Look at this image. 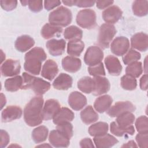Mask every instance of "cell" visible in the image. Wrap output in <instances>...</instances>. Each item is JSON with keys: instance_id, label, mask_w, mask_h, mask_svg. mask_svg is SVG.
<instances>
[{"instance_id": "6da1fadb", "label": "cell", "mask_w": 148, "mask_h": 148, "mask_svg": "<svg viewBox=\"0 0 148 148\" xmlns=\"http://www.w3.org/2000/svg\"><path fill=\"white\" fill-rule=\"evenodd\" d=\"M43 102L42 97H35L26 105L24 109V119L29 126H36L42 123Z\"/></svg>"}, {"instance_id": "7a4b0ae2", "label": "cell", "mask_w": 148, "mask_h": 148, "mask_svg": "<svg viewBox=\"0 0 148 148\" xmlns=\"http://www.w3.org/2000/svg\"><path fill=\"white\" fill-rule=\"evenodd\" d=\"M46 58V54L42 48L36 47L32 49L25 55L24 69L31 74L39 75L41 71L42 62Z\"/></svg>"}, {"instance_id": "3957f363", "label": "cell", "mask_w": 148, "mask_h": 148, "mask_svg": "<svg viewBox=\"0 0 148 148\" xmlns=\"http://www.w3.org/2000/svg\"><path fill=\"white\" fill-rule=\"evenodd\" d=\"M23 83L21 89H31L38 95H42L50 88V84L40 78L36 77L28 73L24 72L22 75Z\"/></svg>"}, {"instance_id": "277c9868", "label": "cell", "mask_w": 148, "mask_h": 148, "mask_svg": "<svg viewBox=\"0 0 148 148\" xmlns=\"http://www.w3.org/2000/svg\"><path fill=\"white\" fill-rule=\"evenodd\" d=\"M72 14L71 11L62 6L52 11L49 16V21L50 24L58 27H66L72 21Z\"/></svg>"}, {"instance_id": "5b68a950", "label": "cell", "mask_w": 148, "mask_h": 148, "mask_svg": "<svg viewBox=\"0 0 148 148\" xmlns=\"http://www.w3.org/2000/svg\"><path fill=\"white\" fill-rule=\"evenodd\" d=\"M116 34L114 26L110 24H103L99 28L98 37L99 45L103 49L108 48Z\"/></svg>"}, {"instance_id": "8992f818", "label": "cell", "mask_w": 148, "mask_h": 148, "mask_svg": "<svg viewBox=\"0 0 148 148\" xmlns=\"http://www.w3.org/2000/svg\"><path fill=\"white\" fill-rule=\"evenodd\" d=\"M76 23L83 28H93L96 25L95 12L90 9L80 10L76 16Z\"/></svg>"}, {"instance_id": "52a82bcc", "label": "cell", "mask_w": 148, "mask_h": 148, "mask_svg": "<svg viewBox=\"0 0 148 148\" xmlns=\"http://www.w3.org/2000/svg\"><path fill=\"white\" fill-rule=\"evenodd\" d=\"M103 58V53L102 49L97 46L89 47L84 54V62L90 66L95 65L100 62Z\"/></svg>"}, {"instance_id": "ba28073f", "label": "cell", "mask_w": 148, "mask_h": 148, "mask_svg": "<svg viewBox=\"0 0 148 148\" xmlns=\"http://www.w3.org/2000/svg\"><path fill=\"white\" fill-rule=\"evenodd\" d=\"M135 106L130 101H121L116 102L114 105L110 108L107 114L112 117H117L125 112H134Z\"/></svg>"}, {"instance_id": "9c48e42d", "label": "cell", "mask_w": 148, "mask_h": 148, "mask_svg": "<svg viewBox=\"0 0 148 148\" xmlns=\"http://www.w3.org/2000/svg\"><path fill=\"white\" fill-rule=\"evenodd\" d=\"M20 61L16 60L8 59L4 61L1 66V73L2 76L8 77L18 75L20 72Z\"/></svg>"}, {"instance_id": "30bf717a", "label": "cell", "mask_w": 148, "mask_h": 148, "mask_svg": "<svg viewBox=\"0 0 148 148\" xmlns=\"http://www.w3.org/2000/svg\"><path fill=\"white\" fill-rule=\"evenodd\" d=\"M129 47V40L125 36H118L116 38L110 45L112 52L118 56L124 55L128 50Z\"/></svg>"}, {"instance_id": "8fae6325", "label": "cell", "mask_w": 148, "mask_h": 148, "mask_svg": "<svg viewBox=\"0 0 148 148\" xmlns=\"http://www.w3.org/2000/svg\"><path fill=\"white\" fill-rule=\"evenodd\" d=\"M60 109L61 105L58 101L54 99L47 100L43 109V120H49L53 119Z\"/></svg>"}, {"instance_id": "7c38bea8", "label": "cell", "mask_w": 148, "mask_h": 148, "mask_svg": "<svg viewBox=\"0 0 148 148\" xmlns=\"http://www.w3.org/2000/svg\"><path fill=\"white\" fill-rule=\"evenodd\" d=\"M123 12L117 6L113 5L106 9L102 13L103 20L108 24H114L117 22L122 17Z\"/></svg>"}, {"instance_id": "4fadbf2b", "label": "cell", "mask_w": 148, "mask_h": 148, "mask_svg": "<svg viewBox=\"0 0 148 148\" xmlns=\"http://www.w3.org/2000/svg\"><path fill=\"white\" fill-rule=\"evenodd\" d=\"M22 109L18 106H9L3 110L1 114L2 121L10 122L20 119L22 116Z\"/></svg>"}, {"instance_id": "5bb4252c", "label": "cell", "mask_w": 148, "mask_h": 148, "mask_svg": "<svg viewBox=\"0 0 148 148\" xmlns=\"http://www.w3.org/2000/svg\"><path fill=\"white\" fill-rule=\"evenodd\" d=\"M94 87L92 93L94 95H100L107 92L110 89V83L108 79L102 76H96L93 78Z\"/></svg>"}, {"instance_id": "9a60e30c", "label": "cell", "mask_w": 148, "mask_h": 148, "mask_svg": "<svg viewBox=\"0 0 148 148\" xmlns=\"http://www.w3.org/2000/svg\"><path fill=\"white\" fill-rule=\"evenodd\" d=\"M68 103L73 110H80L86 105L87 99L82 93L78 91H73L69 95Z\"/></svg>"}, {"instance_id": "2e32d148", "label": "cell", "mask_w": 148, "mask_h": 148, "mask_svg": "<svg viewBox=\"0 0 148 148\" xmlns=\"http://www.w3.org/2000/svg\"><path fill=\"white\" fill-rule=\"evenodd\" d=\"M66 42L61 39H51L47 42L46 46L49 53L53 56H58L62 54L65 51Z\"/></svg>"}, {"instance_id": "e0dca14e", "label": "cell", "mask_w": 148, "mask_h": 148, "mask_svg": "<svg viewBox=\"0 0 148 148\" xmlns=\"http://www.w3.org/2000/svg\"><path fill=\"white\" fill-rule=\"evenodd\" d=\"M131 43L133 48L145 51L148 48V36L143 32L136 33L131 37Z\"/></svg>"}, {"instance_id": "ac0fdd59", "label": "cell", "mask_w": 148, "mask_h": 148, "mask_svg": "<svg viewBox=\"0 0 148 148\" xmlns=\"http://www.w3.org/2000/svg\"><path fill=\"white\" fill-rule=\"evenodd\" d=\"M105 64L108 72L114 76L119 75L122 71V66L119 60L114 56L109 55L105 59Z\"/></svg>"}, {"instance_id": "d6986e66", "label": "cell", "mask_w": 148, "mask_h": 148, "mask_svg": "<svg viewBox=\"0 0 148 148\" xmlns=\"http://www.w3.org/2000/svg\"><path fill=\"white\" fill-rule=\"evenodd\" d=\"M69 140L57 130L50 132L49 140L51 145L56 147H66L69 145Z\"/></svg>"}, {"instance_id": "ffe728a7", "label": "cell", "mask_w": 148, "mask_h": 148, "mask_svg": "<svg viewBox=\"0 0 148 148\" xmlns=\"http://www.w3.org/2000/svg\"><path fill=\"white\" fill-rule=\"evenodd\" d=\"M58 72V68L57 63L52 60H48L42 66L41 75L49 80H52Z\"/></svg>"}, {"instance_id": "44dd1931", "label": "cell", "mask_w": 148, "mask_h": 148, "mask_svg": "<svg viewBox=\"0 0 148 148\" xmlns=\"http://www.w3.org/2000/svg\"><path fill=\"white\" fill-rule=\"evenodd\" d=\"M72 82L73 80L71 76L61 73L54 80L53 86L59 90H66L72 87Z\"/></svg>"}, {"instance_id": "7402d4cb", "label": "cell", "mask_w": 148, "mask_h": 148, "mask_svg": "<svg viewBox=\"0 0 148 148\" xmlns=\"http://www.w3.org/2000/svg\"><path fill=\"white\" fill-rule=\"evenodd\" d=\"M93 140L95 146L98 148L110 147L119 142L118 140L114 136L108 134L95 136Z\"/></svg>"}, {"instance_id": "603a6c76", "label": "cell", "mask_w": 148, "mask_h": 148, "mask_svg": "<svg viewBox=\"0 0 148 148\" xmlns=\"http://www.w3.org/2000/svg\"><path fill=\"white\" fill-rule=\"evenodd\" d=\"M62 66L65 71L75 73L80 69L82 62L79 58L72 56H66L62 60Z\"/></svg>"}, {"instance_id": "cb8c5ba5", "label": "cell", "mask_w": 148, "mask_h": 148, "mask_svg": "<svg viewBox=\"0 0 148 148\" xmlns=\"http://www.w3.org/2000/svg\"><path fill=\"white\" fill-rule=\"evenodd\" d=\"M35 44L32 38L27 35H21L18 37L15 42L16 49L20 52H25L30 49Z\"/></svg>"}, {"instance_id": "d4e9b609", "label": "cell", "mask_w": 148, "mask_h": 148, "mask_svg": "<svg viewBox=\"0 0 148 148\" xmlns=\"http://www.w3.org/2000/svg\"><path fill=\"white\" fill-rule=\"evenodd\" d=\"M113 99L109 95H104L97 98L94 103V107L99 113H103L107 111L110 107Z\"/></svg>"}, {"instance_id": "484cf974", "label": "cell", "mask_w": 148, "mask_h": 148, "mask_svg": "<svg viewBox=\"0 0 148 148\" xmlns=\"http://www.w3.org/2000/svg\"><path fill=\"white\" fill-rule=\"evenodd\" d=\"M75 114L73 112L67 108H62L53 118V123L57 125L65 121H71L73 120Z\"/></svg>"}, {"instance_id": "4316f807", "label": "cell", "mask_w": 148, "mask_h": 148, "mask_svg": "<svg viewBox=\"0 0 148 148\" xmlns=\"http://www.w3.org/2000/svg\"><path fill=\"white\" fill-rule=\"evenodd\" d=\"M80 117L84 123L90 124L95 122L98 119V115L92 106L88 105L80 112Z\"/></svg>"}, {"instance_id": "83f0119b", "label": "cell", "mask_w": 148, "mask_h": 148, "mask_svg": "<svg viewBox=\"0 0 148 148\" xmlns=\"http://www.w3.org/2000/svg\"><path fill=\"white\" fill-rule=\"evenodd\" d=\"M134 121V114L130 112H127L117 116L116 123L120 128L125 129L132 125Z\"/></svg>"}, {"instance_id": "f1b7e54d", "label": "cell", "mask_w": 148, "mask_h": 148, "mask_svg": "<svg viewBox=\"0 0 148 148\" xmlns=\"http://www.w3.org/2000/svg\"><path fill=\"white\" fill-rule=\"evenodd\" d=\"M84 48V44L81 40H71L68 43L67 53L72 57L80 55Z\"/></svg>"}, {"instance_id": "f546056e", "label": "cell", "mask_w": 148, "mask_h": 148, "mask_svg": "<svg viewBox=\"0 0 148 148\" xmlns=\"http://www.w3.org/2000/svg\"><path fill=\"white\" fill-rule=\"evenodd\" d=\"M62 32V28L50 23H46L41 29V35L45 39H49L59 35Z\"/></svg>"}, {"instance_id": "4dcf8cb0", "label": "cell", "mask_w": 148, "mask_h": 148, "mask_svg": "<svg viewBox=\"0 0 148 148\" xmlns=\"http://www.w3.org/2000/svg\"><path fill=\"white\" fill-rule=\"evenodd\" d=\"M23 83V77L16 76L13 77L9 78L5 82V88L8 91L14 92L22 88Z\"/></svg>"}, {"instance_id": "1f68e13d", "label": "cell", "mask_w": 148, "mask_h": 148, "mask_svg": "<svg viewBox=\"0 0 148 148\" xmlns=\"http://www.w3.org/2000/svg\"><path fill=\"white\" fill-rule=\"evenodd\" d=\"M108 124L105 122H98L93 124L88 128V133L91 136H98L107 133Z\"/></svg>"}, {"instance_id": "d6a6232c", "label": "cell", "mask_w": 148, "mask_h": 148, "mask_svg": "<svg viewBox=\"0 0 148 148\" xmlns=\"http://www.w3.org/2000/svg\"><path fill=\"white\" fill-rule=\"evenodd\" d=\"M64 36L66 40L69 41L80 40L83 36V31L77 27L71 25L65 29Z\"/></svg>"}, {"instance_id": "836d02e7", "label": "cell", "mask_w": 148, "mask_h": 148, "mask_svg": "<svg viewBox=\"0 0 148 148\" xmlns=\"http://www.w3.org/2000/svg\"><path fill=\"white\" fill-rule=\"evenodd\" d=\"M132 11L135 15L142 17L147 15L148 13L147 1H135L132 3Z\"/></svg>"}, {"instance_id": "e575fe53", "label": "cell", "mask_w": 148, "mask_h": 148, "mask_svg": "<svg viewBox=\"0 0 148 148\" xmlns=\"http://www.w3.org/2000/svg\"><path fill=\"white\" fill-rule=\"evenodd\" d=\"M48 128L43 125H40L35 128L32 132V137L34 141L36 143L44 142L48 135Z\"/></svg>"}, {"instance_id": "d590c367", "label": "cell", "mask_w": 148, "mask_h": 148, "mask_svg": "<svg viewBox=\"0 0 148 148\" xmlns=\"http://www.w3.org/2000/svg\"><path fill=\"white\" fill-rule=\"evenodd\" d=\"M78 88L82 92L90 94L92 92L94 87L93 78L85 76L81 78L77 82Z\"/></svg>"}, {"instance_id": "8d00e7d4", "label": "cell", "mask_w": 148, "mask_h": 148, "mask_svg": "<svg viewBox=\"0 0 148 148\" xmlns=\"http://www.w3.org/2000/svg\"><path fill=\"white\" fill-rule=\"evenodd\" d=\"M143 72V67L141 62L135 61L128 64L125 69L126 75L134 78L138 77Z\"/></svg>"}, {"instance_id": "74e56055", "label": "cell", "mask_w": 148, "mask_h": 148, "mask_svg": "<svg viewBox=\"0 0 148 148\" xmlns=\"http://www.w3.org/2000/svg\"><path fill=\"white\" fill-rule=\"evenodd\" d=\"M110 132L116 136H122L124 135L125 134H130L132 135L135 133V128L134 126L131 125L127 128L124 129L120 128L116 122H112L110 124Z\"/></svg>"}, {"instance_id": "f35d334b", "label": "cell", "mask_w": 148, "mask_h": 148, "mask_svg": "<svg viewBox=\"0 0 148 148\" xmlns=\"http://www.w3.org/2000/svg\"><path fill=\"white\" fill-rule=\"evenodd\" d=\"M56 130L69 139L73 136V126L69 121L62 122L57 124Z\"/></svg>"}, {"instance_id": "ab89813d", "label": "cell", "mask_w": 148, "mask_h": 148, "mask_svg": "<svg viewBox=\"0 0 148 148\" xmlns=\"http://www.w3.org/2000/svg\"><path fill=\"white\" fill-rule=\"evenodd\" d=\"M121 86L125 90H134L137 86V82L135 78L125 75L121 78Z\"/></svg>"}, {"instance_id": "60d3db41", "label": "cell", "mask_w": 148, "mask_h": 148, "mask_svg": "<svg viewBox=\"0 0 148 148\" xmlns=\"http://www.w3.org/2000/svg\"><path fill=\"white\" fill-rule=\"evenodd\" d=\"M140 54L138 51L131 49L128 50L123 57V61L124 64L125 65H128L134 62L137 61L140 58Z\"/></svg>"}, {"instance_id": "b9f144b4", "label": "cell", "mask_w": 148, "mask_h": 148, "mask_svg": "<svg viewBox=\"0 0 148 148\" xmlns=\"http://www.w3.org/2000/svg\"><path fill=\"white\" fill-rule=\"evenodd\" d=\"M135 127L139 133H147L148 119L145 116L138 117L135 121Z\"/></svg>"}, {"instance_id": "7bdbcfd3", "label": "cell", "mask_w": 148, "mask_h": 148, "mask_svg": "<svg viewBox=\"0 0 148 148\" xmlns=\"http://www.w3.org/2000/svg\"><path fill=\"white\" fill-rule=\"evenodd\" d=\"M88 71L90 75L96 76H103L105 75V71L102 62H100L95 65L90 66L88 68Z\"/></svg>"}, {"instance_id": "ee69618b", "label": "cell", "mask_w": 148, "mask_h": 148, "mask_svg": "<svg viewBox=\"0 0 148 148\" xmlns=\"http://www.w3.org/2000/svg\"><path fill=\"white\" fill-rule=\"evenodd\" d=\"M136 141L140 147H147L148 135L147 133H139L136 136Z\"/></svg>"}, {"instance_id": "f6af8a7d", "label": "cell", "mask_w": 148, "mask_h": 148, "mask_svg": "<svg viewBox=\"0 0 148 148\" xmlns=\"http://www.w3.org/2000/svg\"><path fill=\"white\" fill-rule=\"evenodd\" d=\"M1 7L6 11H11L14 9L17 5V1H5L1 0L0 1Z\"/></svg>"}, {"instance_id": "bcb514c9", "label": "cell", "mask_w": 148, "mask_h": 148, "mask_svg": "<svg viewBox=\"0 0 148 148\" xmlns=\"http://www.w3.org/2000/svg\"><path fill=\"white\" fill-rule=\"evenodd\" d=\"M42 1H28V7L34 12H40L43 8Z\"/></svg>"}, {"instance_id": "7dc6e473", "label": "cell", "mask_w": 148, "mask_h": 148, "mask_svg": "<svg viewBox=\"0 0 148 148\" xmlns=\"http://www.w3.org/2000/svg\"><path fill=\"white\" fill-rule=\"evenodd\" d=\"M1 147L3 148L6 147L9 142L10 137L8 132L3 130H1Z\"/></svg>"}, {"instance_id": "c3c4849f", "label": "cell", "mask_w": 148, "mask_h": 148, "mask_svg": "<svg viewBox=\"0 0 148 148\" xmlns=\"http://www.w3.org/2000/svg\"><path fill=\"white\" fill-rule=\"evenodd\" d=\"M95 3V1H86V0L76 1L75 0V5L80 8H87V7L92 6Z\"/></svg>"}, {"instance_id": "681fc988", "label": "cell", "mask_w": 148, "mask_h": 148, "mask_svg": "<svg viewBox=\"0 0 148 148\" xmlns=\"http://www.w3.org/2000/svg\"><path fill=\"white\" fill-rule=\"evenodd\" d=\"M61 2L60 1H45V8L47 10H50L59 6L61 4Z\"/></svg>"}, {"instance_id": "f907efd6", "label": "cell", "mask_w": 148, "mask_h": 148, "mask_svg": "<svg viewBox=\"0 0 148 148\" xmlns=\"http://www.w3.org/2000/svg\"><path fill=\"white\" fill-rule=\"evenodd\" d=\"M96 2V5L97 7L99 9H105L110 5H112L114 1H97Z\"/></svg>"}, {"instance_id": "816d5d0a", "label": "cell", "mask_w": 148, "mask_h": 148, "mask_svg": "<svg viewBox=\"0 0 148 148\" xmlns=\"http://www.w3.org/2000/svg\"><path fill=\"white\" fill-rule=\"evenodd\" d=\"M80 146L81 147H94V146L91 139L88 138H84L80 142Z\"/></svg>"}, {"instance_id": "f5cc1de1", "label": "cell", "mask_w": 148, "mask_h": 148, "mask_svg": "<svg viewBox=\"0 0 148 148\" xmlns=\"http://www.w3.org/2000/svg\"><path fill=\"white\" fill-rule=\"evenodd\" d=\"M140 87L142 90L147 89V75L145 74L140 79Z\"/></svg>"}, {"instance_id": "db71d44e", "label": "cell", "mask_w": 148, "mask_h": 148, "mask_svg": "<svg viewBox=\"0 0 148 148\" xmlns=\"http://www.w3.org/2000/svg\"><path fill=\"white\" fill-rule=\"evenodd\" d=\"M137 147V145H136L135 142L134 140H130L128 142L126 143L125 144H124L121 147Z\"/></svg>"}, {"instance_id": "11a10c76", "label": "cell", "mask_w": 148, "mask_h": 148, "mask_svg": "<svg viewBox=\"0 0 148 148\" xmlns=\"http://www.w3.org/2000/svg\"><path fill=\"white\" fill-rule=\"evenodd\" d=\"M1 109H2L3 107V106L6 104V98L5 96L1 93Z\"/></svg>"}, {"instance_id": "9f6ffc18", "label": "cell", "mask_w": 148, "mask_h": 148, "mask_svg": "<svg viewBox=\"0 0 148 148\" xmlns=\"http://www.w3.org/2000/svg\"><path fill=\"white\" fill-rule=\"evenodd\" d=\"M62 3L65 4V5L71 6L73 5H75V1H63Z\"/></svg>"}, {"instance_id": "6f0895ef", "label": "cell", "mask_w": 148, "mask_h": 148, "mask_svg": "<svg viewBox=\"0 0 148 148\" xmlns=\"http://www.w3.org/2000/svg\"><path fill=\"white\" fill-rule=\"evenodd\" d=\"M20 2L21 3V4H22L23 6H25V5H28V1H21Z\"/></svg>"}, {"instance_id": "680465c9", "label": "cell", "mask_w": 148, "mask_h": 148, "mask_svg": "<svg viewBox=\"0 0 148 148\" xmlns=\"http://www.w3.org/2000/svg\"><path fill=\"white\" fill-rule=\"evenodd\" d=\"M36 147H51V145H49L46 144V143H44L43 145H40L37 146Z\"/></svg>"}]
</instances>
